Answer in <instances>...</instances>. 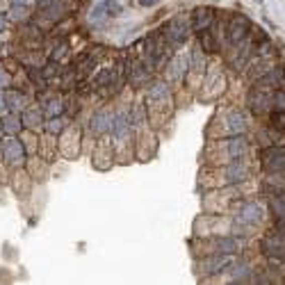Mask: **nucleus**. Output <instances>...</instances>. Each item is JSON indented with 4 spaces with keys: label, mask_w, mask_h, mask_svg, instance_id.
<instances>
[{
    "label": "nucleus",
    "mask_w": 285,
    "mask_h": 285,
    "mask_svg": "<svg viewBox=\"0 0 285 285\" xmlns=\"http://www.w3.org/2000/svg\"><path fill=\"white\" fill-rule=\"evenodd\" d=\"M262 169H265L267 173H285V155L271 157V160H262Z\"/></svg>",
    "instance_id": "f3484780"
},
{
    "label": "nucleus",
    "mask_w": 285,
    "mask_h": 285,
    "mask_svg": "<svg viewBox=\"0 0 285 285\" xmlns=\"http://www.w3.org/2000/svg\"><path fill=\"white\" fill-rule=\"evenodd\" d=\"M167 41H164L162 35H153L146 39V46H144V50H146V62H151L153 66H162L167 64L169 59V48H167Z\"/></svg>",
    "instance_id": "f257e3e1"
},
{
    "label": "nucleus",
    "mask_w": 285,
    "mask_h": 285,
    "mask_svg": "<svg viewBox=\"0 0 285 285\" xmlns=\"http://www.w3.org/2000/svg\"><path fill=\"white\" fill-rule=\"evenodd\" d=\"M226 178L231 182H240L244 180V178H249V171H246V164L240 162V160H235V162L231 164V167L226 169Z\"/></svg>",
    "instance_id": "4468645a"
},
{
    "label": "nucleus",
    "mask_w": 285,
    "mask_h": 285,
    "mask_svg": "<svg viewBox=\"0 0 285 285\" xmlns=\"http://www.w3.org/2000/svg\"><path fill=\"white\" fill-rule=\"evenodd\" d=\"M7 80H10V78H7V73H5V71H3V69H0V87H5V84H7Z\"/></svg>",
    "instance_id": "393cba45"
},
{
    "label": "nucleus",
    "mask_w": 285,
    "mask_h": 285,
    "mask_svg": "<svg viewBox=\"0 0 285 285\" xmlns=\"http://www.w3.org/2000/svg\"><path fill=\"white\" fill-rule=\"evenodd\" d=\"M5 151H7V160H12L14 164H21L25 160L23 144H21L19 139H7V142H5Z\"/></svg>",
    "instance_id": "f8f14e48"
},
{
    "label": "nucleus",
    "mask_w": 285,
    "mask_h": 285,
    "mask_svg": "<svg viewBox=\"0 0 285 285\" xmlns=\"http://www.w3.org/2000/svg\"><path fill=\"white\" fill-rule=\"evenodd\" d=\"M226 126H228V135H244L249 130V121H246V117L242 112H233L226 119Z\"/></svg>",
    "instance_id": "9d476101"
},
{
    "label": "nucleus",
    "mask_w": 285,
    "mask_h": 285,
    "mask_svg": "<svg viewBox=\"0 0 285 285\" xmlns=\"http://www.w3.org/2000/svg\"><path fill=\"white\" fill-rule=\"evenodd\" d=\"M14 5H19V7H30L32 5V0H12Z\"/></svg>",
    "instance_id": "5701e85b"
},
{
    "label": "nucleus",
    "mask_w": 285,
    "mask_h": 285,
    "mask_svg": "<svg viewBox=\"0 0 285 285\" xmlns=\"http://www.w3.org/2000/svg\"><path fill=\"white\" fill-rule=\"evenodd\" d=\"M66 48H69V46H66V44H59V48H57V50H55V53H53V59H55V62H57V59H59V57H62V55L66 53Z\"/></svg>",
    "instance_id": "4be33fe9"
},
{
    "label": "nucleus",
    "mask_w": 285,
    "mask_h": 285,
    "mask_svg": "<svg viewBox=\"0 0 285 285\" xmlns=\"http://www.w3.org/2000/svg\"><path fill=\"white\" fill-rule=\"evenodd\" d=\"M0 108H5V101H3V96H0Z\"/></svg>",
    "instance_id": "cd10ccee"
},
{
    "label": "nucleus",
    "mask_w": 285,
    "mask_h": 285,
    "mask_svg": "<svg viewBox=\"0 0 285 285\" xmlns=\"http://www.w3.org/2000/svg\"><path fill=\"white\" fill-rule=\"evenodd\" d=\"M212 21H215V10H212V7H197L189 25H192L197 32H203V30H210Z\"/></svg>",
    "instance_id": "423d86ee"
},
{
    "label": "nucleus",
    "mask_w": 285,
    "mask_h": 285,
    "mask_svg": "<svg viewBox=\"0 0 285 285\" xmlns=\"http://www.w3.org/2000/svg\"><path fill=\"white\" fill-rule=\"evenodd\" d=\"M199 37H201V44H203V50H208V53H212L215 50V37L208 32V30H203V32H199Z\"/></svg>",
    "instance_id": "412c9836"
},
{
    "label": "nucleus",
    "mask_w": 285,
    "mask_h": 285,
    "mask_svg": "<svg viewBox=\"0 0 285 285\" xmlns=\"http://www.w3.org/2000/svg\"><path fill=\"white\" fill-rule=\"evenodd\" d=\"M262 251H265V256L271 258V260H283L285 262V237L271 233V235L262 242Z\"/></svg>",
    "instance_id": "39448f33"
},
{
    "label": "nucleus",
    "mask_w": 285,
    "mask_h": 285,
    "mask_svg": "<svg viewBox=\"0 0 285 285\" xmlns=\"http://www.w3.org/2000/svg\"><path fill=\"white\" fill-rule=\"evenodd\" d=\"M189 28H192V25L187 23L185 16H176V19H173L171 23L164 28L162 37H164V41H167L171 48H178V46H180L182 41L187 39V35H189Z\"/></svg>",
    "instance_id": "f03ea898"
},
{
    "label": "nucleus",
    "mask_w": 285,
    "mask_h": 285,
    "mask_svg": "<svg viewBox=\"0 0 285 285\" xmlns=\"http://www.w3.org/2000/svg\"><path fill=\"white\" fill-rule=\"evenodd\" d=\"M271 110H285V89H274L269 99V112Z\"/></svg>",
    "instance_id": "aec40b11"
},
{
    "label": "nucleus",
    "mask_w": 285,
    "mask_h": 285,
    "mask_svg": "<svg viewBox=\"0 0 285 285\" xmlns=\"http://www.w3.org/2000/svg\"><path fill=\"white\" fill-rule=\"evenodd\" d=\"M7 130H16V121H5Z\"/></svg>",
    "instance_id": "a878e982"
},
{
    "label": "nucleus",
    "mask_w": 285,
    "mask_h": 285,
    "mask_svg": "<svg viewBox=\"0 0 285 285\" xmlns=\"http://www.w3.org/2000/svg\"><path fill=\"white\" fill-rule=\"evenodd\" d=\"M112 123H114L112 117H108V114H96V117H93V123H91V130L96 135H103V133H108V130H112Z\"/></svg>",
    "instance_id": "dca6fc26"
},
{
    "label": "nucleus",
    "mask_w": 285,
    "mask_h": 285,
    "mask_svg": "<svg viewBox=\"0 0 285 285\" xmlns=\"http://www.w3.org/2000/svg\"><path fill=\"white\" fill-rule=\"evenodd\" d=\"M212 244H215V253H235L240 249V242L233 240V237H219Z\"/></svg>",
    "instance_id": "2eb2a0df"
},
{
    "label": "nucleus",
    "mask_w": 285,
    "mask_h": 285,
    "mask_svg": "<svg viewBox=\"0 0 285 285\" xmlns=\"http://www.w3.org/2000/svg\"><path fill=\"white\" fill-rule=\"evenodd\" d=\"M0 133H3V123H0Z\"/></svg>",
    "instance_id": "c85d7f7f"
},
{
    "label": "nucleus",
    "mask_w": 285,
    "mask_h": 285,
    "mask_svg": "<svg viewBox=\"0 0 285 285\" xmlns=\"http://www.w3.org/2000/svg\"><path fill=\"white\" fill-rule=\"evenodd\" d=\"M269 212L274 215V219L285 217V192H276L269 197Z\"/></svg>",
    "instance_id": "ddd939ff"
},
{
    "label": "nucleus",
    "mask_w": 285,
    "mask_h": 285,
    "mask_svg": "<svg viewBox=\"0 0 285 285\" xmlns=\"http://www.w3.org/2000/svg\"><path fill=\"white\" fill-rule=\"evenodd\" d=\"M274 66H276V57L271 53L253 55V59L249 62V69H246V75H249L251 82H256L258 78H262V75H265L267 71H271Z\"/></svg>",
    "instance_id": "7ed1b4c3"
},
{
    "label": "nucleus",
    "mask_w": 285,
    "mask_h": 285,
    "mask_svg": "<svg viewBox=\"0 0 285 285\" xmlns=\"http://www.w3.org/2000/svg\"><path fill=\"white\" fill-rule=\"evenodd\" d=\"M5 25H7V21H5V19H3V16H0V30L5 28Z\"/></svg>",
    "instance_id": "bb28decb"
},
{
    "label": "nucleus",
    "mask_w": 285,
    "mask_h": 285,
    "mask_svg": "<svg viewBox=\"0 0 285 285\" xmlns=\"http://www.w3.org/2000/svg\"><path fill=\"white\" fill-rule=\"evenodd\" d=\"M130 80L133 84H144V80H148V71L146 64H130Z\"/></svg>",
    "instance_id": "6ab92c4d"
},
{
    "label": "nucleus",
    "mask_w": 285,
    "mask_h": 285,
    "mask_svg": "<svg viewBox=\"0 0 285 285\" xmlns=\"http://www.w3.org/2000/svg\"><path fill=\"white\" fill-rule=\"evenodd\" d=\"M258 84H265V87H271V89H285V71L280 66H274L271 71H267L262 78L256 80Z\"/></svg>",
    "instance_id": "0eeeda50"
},
{
    "label": "nucleus",
    "mask_w": 285,
    "mask_h": 285,
    "mask_svg": "<svg viewBox=\"0 0 285 285\" xmlns=\"http://www.w3.org/2000/svg\"><path fill=\"white\" fill-rule=\"evenodd\" d=\"M260 219V208L256 203H246L237 212V224L240 226H256V221Z\"/></svg>",
    "instance_id": "1a4fd4ad"
},
{
    "label": "nucleus",
    "mask_w": 285,
    "mask_h": 285,
    "mask_svg": "<svg viewBox=\"0 0 285 285\" xmlns=\"http://www.w3.org/2000/svg\"><path fill=\"white\" fill-rule=\"evenodd\" d=\"M249 32H251L249 19H246V16H233L231 23H228V28H226V41H228V46L240 44L242 39H246V37H249Z\"/></svg>",
    "instance_id": "20e7f679"
},
{
    "label": "nucleus",
    "mask_w": 285,
    "mask_h": 285,
    "mask_svg": "<svg viewBox=\"0 0 285 285\" xmlns=\"http://www.w3.org/2000/svg\"><path fill=\"white\" fill-rule=\"evenodd\" d=\"M142 3V7H153V5H157L160 0H139Z\"/></svg>",
    "instance_id": "b1692460"
},
{
    "label": "nucleus",
    "mask_w": 285,
    "mask_h": 285,
    "mask_svg": "<svg viewBox=\"0 0 285 285\" xmlns=\"http://www.w3.org/2000/svg\"><path fill=\"white\" fill-rule=\"evenodd\" d=\"M201 267L208 274H217V271H224L231 267V253H215L210 260H203Z\"/></svg>",
    "instance_id": "6e6552de"
},
{
    "label": "nucleus",
    "mask_w": 285,
    "mask_h": 285,
    "mask_svg": "<svg viewBox=\"0 0 285 285\" xmlns=\"http://www.w3.org/2000/svg\"><path fill=\"white\" fill-rule=\"evenodd\" d=\"M269 128L285 133V110H271L269 112Z\"/></svg>",
    "instance_id": "a211bd4d"
},
{
    "label": "nucleus",
    "mask_w": 285,
    "mask_h": 285,
    "mask_svg": "<svg viewBox=\"0 0 285 285\" xmlns=\"http://www.w3.org/2000/svg\"><path fill=\"white\" fill-rule=\"evenodd\" d=\"M246 153H249L246 139L242 137V135H233V139L228 142V155H231L233 160H240V157H244Z\"/></svg>",
    "instance_id": "9b49d317"
}]
</instances>
